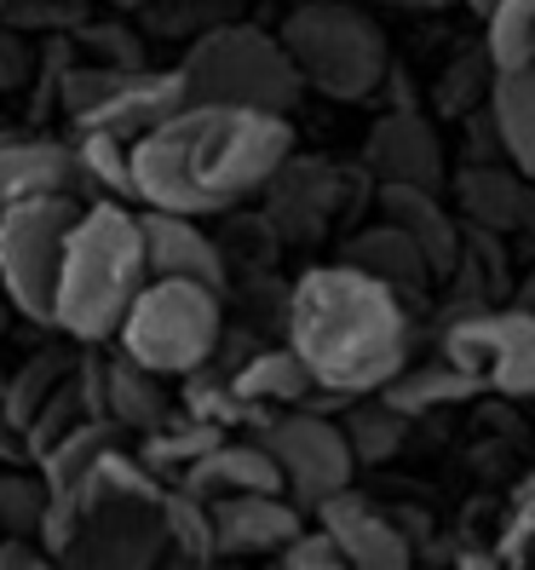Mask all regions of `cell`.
I'll list each match as a JSON object with an SVG mask.
<instances>
[{
    "label": "cell",
    "instance_id": "1",
    "mask_svg": "<svg viewBox=\"0 0 535 570\" xmlns=\"http://www.w3.org/2000/svg\"><path fill=\"white\" fill-rule=\"evenodd\" d=\"M288 145V116L242 105H179L145 139H132V203L190 219L237 214L283 167Z\"/></svg>",
    "mask_w": 535,
    "mask_h": 570
},
{
    "label": "cell",
    "instance_id": "2",
    "mask_svg": "<svg viewBox=\"0 0 535 570\" xmlns=\"http://www.w3.org/2000/svg\"><path fill=\"white\" fill-rule=\"evenodd\" d=\"M288 352L334 397H375L409 363L415 317L380 277L357 265H311L283 306Z\"/></svg>",
    "mask_w": 535,
    "mask_h": 570
},
{
    "label": "cell",
    "instance_id": "3",
    "mask_svg": "<svg viewBox=\"0 0 535 570\" xmlns=\"http://www.w3.org/2000/svg\"><path fill=\"white\" fill-rule=\"evenodd\" d=\"M145 237L139 214H127L116 196H98L92 208L76 214L70 237L58 254L52 277V328H63L81 346H105L121 312L132 306V294L145 288Z\"/></svg>",
    "mask_w": 535,
    "mask_h": 570
},
{
    "label": "cell",
    "instance_id": "4",
    "mask_svg": "<svg viewBox=\"0 0 535 570\" xmlns=\"http://www.w3.org/2000/svg\"><path fill=\"white\" fill-rule=\"evenodd\" d=\"M63 564H110V570H145L167 559V524H161V484L127 444H110L92 461V473L76 495V524L58 548Z\"/></svg>",
    "mask_w": 535,
    "mask_h": 570
},
{
    "label": "cell",
    "instance_id": "5",
    "mask_svg": "<svg viewBox=\"0 0 535 570\" xmlns=\"http://www.w3.org/2000/svg\"><path fill=\"white\" fill-rule=\"evenodd\" d=\"M174 70L185 81V105H242V110L294 116L299 92H306L283 41L242 18H225L202 36H190Z\"/></svg>",
    "mask_w": 535,
    "mask_h": 570
},
{
    "label": "cell",
    "instance_id": "6",
    "mask_svg": "<svg viewBox=\"0 0 535 570\" xmlns=\"http://www.w3.org/2000/svg\"><path fill=\"white\" fill-rule=\"evenodd\" d=\"M277 41H283L288 63L299 70V81L323 98H334V105L375 98L386 70H392L380 23L363 7H351V0H306V7H294L277 29Z\"/></svg>",
    "mask_w": 535,
    "mask_h": 570
},
{
    "label": "cell",
    "instance_id": "7",
    "mask_svg": "<svg viewBox=\"0 0 535 570\" xmlns=\"http://www.w3.org/2000/svg\"><path fill=\"white\" fill-rule=\"evenodd\" d=\"M110 341L156 375H190L225 341V294L190 277H145Z\"/></svg>",
    "mask_w": 535,
    "mask_h": 570
},
{
    "label": "cell",
    "instance_id": "8",
    "mask_svg": "<svg viewBox=\"0 0 535 570\" xmlns=\"http://www.w3.org/2000/svg\"><path fill=\"white\" fill-rule=\"evenodd\" d=\"M58 105L76 127L110 132V139H145L156 121H167L185 105L179 70H110V63H63L58 76Z\"/></svg>",
    "mask_w": 535,
    "mask_h": 570
},
{
    "label": "cell",
    "instance_id": "9",
    "mask_svg": "<svg viewBox=\"0 0 535 570\" xmlns=\"http://www.w3.org/2000/svg\"><path fill=\"white\" fill-rule=\"evenodd\" d=\"M81 203L76 190H41L0 214V294L29 323L52 328V277Z\"/></svg>",
    "mask_w": 535,
    "mask_h": 570
},
{
    "label": "cell",
    "instance_id": "10",
    "mask_svg": "<svg viewBox=\"0 0 535 570\" xmlns=\"http://www.w3.org/2000/svg\"><path fill=\"white\" fill-rule=\"evenodd\" d=\"M259 444H265V455L277 461L283 495L294 501L299 513H311L323 495L346 490L351 473H357V455L346 444L340 421H328L323 410L288 404L283 415H271V421L259 426Z\"/></svg>",
    "mask_w": 535,
    "mask_h": 570
},
{
    "label": "cell",
    "instance_id": "11",
    "mask_svg": "<svg viewBox=\"0 0 535 570\" xmlns=\"http://www.w3.org/2000/svg\"><path fill=\"white\" fill-rule=\"evenodd\" d=\"M444 357L501 397L535 392V317L529 312H466L444 328Z\"/></svg>",
    "mask_w": 535,
    "mask_h": 570
},
{
    "label": "cell",
    "instance_id": "12",
    "mask_svg": "<svg viewBox=\"0 0 535 570\" xmlns=\"http://www.w3.org/2000/svg\"><path fill=\"white\" fill-rule=\"evenodd\" d=\"M317 530H328V542L340 548V564L357 570H409L415 564V542L397 530L392 513H380L363 490H334L311 508Z\"/></svg>",
    "mask_w": 535,
    "mask_h": 570
},
{
    "label": "cell",
    "instance_id": "13",
    "mask_svg": "<svg viewBox=\"0 0 535 570\" xmlns=\"http://www.w3.org/2000/svg\"><path fill=\"white\" fill-rule=\"evenodd\" d=\"M363 174L375 185H426V190H444V139L420 110L397 105L386 110L369 139H363Z\"/></svg>",
    "mask_w": 535,
    "mask_h": 570
},
{
    "label": "cell",
    "instance_id": "14",
    "mask_svg": "<svg viewBox=\"0 0 535 570\" xmlns=\"http://www.w3.org/2000/svg\"><path fill=\"white\" fill-rule=\"evenodd\" d=\"M208 524H214V553L230 559V553H277L306 524V513L283 501V490H237L208 501Z\"/></svg>",
    "mask_w": 535,
    "mask_h": 570
},
{
    "label": "cell",
    "instance_id": "15",
    "mask_svg": "<svg viewBox=\"0 0 535 570\" xmlns=\"http://www.w3.org/2000/svg\"><path fill=\"white\" fill-rule=\"evenodd\" d=\"M139 237H145L150 277H190V283H208V288L225 294V283H230L225 248H219L190 214L145 208V214H139Z\"/></svg>",
    "mask_w": 535,
    "mask_h": 570
},
{
    "label": "cell",
    "instance_id": "16",
    "mask_svg": "<svg viewBox=\"0 0 535 570\" xmlns=\"http://www.w3.org/2000/svg\"><path fill=\"white\" fill-rule=\"evenodd\" d=\"M460 214L473 219L489 237H518L535 243V185L518 174V167H495V161H473L455 179Z\"/></svg>",
    "mask_w": 535,
    "mask_h": 570
},
{
    "label": "cell",
    "instance_id": "17",
    "mask_svg": "<svg viewBox=\"0 0 535 570\" xmlns=\"http://www.w3.org/2000/svg\"><path fill=\"white\" fill-rule=\"evenodd\" d=\"M265 190H277L271 196V230H283L294 243H311L323 230V219L334 214V203H340V174L328 161L283 156V167L265 179Z\"/></svg>",
    "mask_w": 535,
    "mask_h": 570
},
{
    "label": "cell",
    "instance_id": "18",
    "mask_svg": "<svg viewBox=\"0 0 535 570\" xmlns=\"http://www.w3.org/2000/svg\"><path fill=\"white\" fill-rule=\"evenodd\" d=\"M375 190H380V219H392L426 254L432 277L455 272V265H460V225L444 208V196L426 190V185H375Z\"/></svg>",
    "mask_w": 535,
    "mask_h": 570
},
{
    "label": "cell",
    "instance_id": "19",
    "mask_svg": "<svg viewBox=\"0 0 535 570\" xmlns=\"http://www.w3.org/2000/svg\"><path fill=\"white\" fill-rule=\"evenodd\" d=\"M340 259L357 265V272H369V277H380L397 299H420L426 283H432L426 254H420L392 219H375L369 230H357V237L340 248Z\"/></svg>",
    "mask_w": 535,
    "mask_h": 570
},
{
    "label": "cell",
    "instance_id": "20",
    "mask_svg": "<svg viewBox=\"0 0 535 570\" xmlns=\"http://www.w3.org/2000/svg\"><path fill=\"white\" fill-rule=\"evenodd\" d=\"M98 397H105V415L127 432H150L174 415V397L161 392V375L145 363H132L127 352L98 357Z\"/></svg>",
    "mask_w": 535,
    "mask_h": 570
},
{
    "label": "cell",
    "instance_id": "21",
    "mask_svg": "<svg viewBox=\"0 0 535 570\" xmlns=\"http://www.w3.org/2000/svg\"><path fill=\"white\" fill-rule=\"evenodd\" d=\"M179 479H185V490H190L196 501L237 495V490H283L277 461L265 455L259 439H254V444H230V439H219V444H208L202 455H196Z\"/></svg>",
    "mask_w": 535,
    "mask_h": 570
},
{
    "label": "cell",
    "instance_id": "22",
    "mask_svg": "<svg viewBox=\"0 0 535 570\" xmlns=\"http://www.w3.org/2000/svg\"><path fill=\"white\" fill-rule=\"evenodd\" d=\"M489 127L495 145L518 174H535V58L518 70H495L489 81Z\"/></svg>",
    "mask_w": 535,
    "mask_h": 570
},
{
    "label": "cell",
    "instance_id": "23",
    "mask_svg": "<svg viewBox=\"0 0 535 570\" xmlns=\"http://www.w3.org/2000/svg\"><path fill=\"white\" fill-rule=\"evenodd\" d=\"M76 185V161L70 145L52 139H0V214L23 196L41 190H70Z\"/></svg>",
    "mask_w": 535,
    "mask_h": 570
},
{
    "label": "cell",
    "instance_id": "24",
    "mask_svg": "<svg viewBox=\"0 0 535 570\" xmlns=\"http://www.w3.org/2000/svg\"><path fill=\"white\" fill-rule=\"evenodd\" d=\"M230 397L237 404H306V397L317 392V381L306 375V363H299L288 346H265V352H248L237 368L225 375Z\"/></svg>",
    "mask_w": 535,
    "mask_h": 570
},
{
    "label": "cell",
    "instance_id": "25",
    "mask_svg": "<svg viewBox=\"0 0 535 570\" xmlns=\"http://www.w3.org/2000/svg\"><path fill=\"white\" fill-rule=\"evenodd\" d=\"M478 392V381L466 375V368H455L449 357H438V363H426V368H397V375L375 392L380 404H392L397 415H426V410H444V404H466V397Z\"/></svg>",
    "mask_w": 535,
    "mask_h": 570
},
{
    "label": "cell",
    "instance_id": "26",
    "mask_svg": "<svg viewBox=\"0 0 535 570\" xmlns=\"http://www.w3.org/2000/svg\"><path fill=\"white\" fill-rule=\"evenodd\" d=\"M76 368V352H58V346H47V352H36V357H23V368H12V375H0V415H7V426L23 439V426H29V415L41 410V397L70 375Z\"/></svg>",
    "mask_w": 535,
    "mask_h": 570
},
{
    "label": "cell",
    "instance_id": "27",
    "mask_svg": "<svg viewBox=\"0 0 535 570\" xmlns=\"http://www.w3.org/2000/svg\"><path fill=\"white\" fill-rule=\"evenodd\" d=\"M70 161H76V179L98 185V196H116V203H132V145H127V139H110V132L76 127Z\"/></svg>",
    "mask_w": 535,
    "mask_h": 570
},
{
    "label": "cell",
    "instance_id": "28",
    "mask_svg": "<svg viewBox=\"0 0 535 570\" xmlns=\"http://www.w3.org/2000/svg\"><path fill=\"white\" fill-rule=\"evenodd\" d=\"M484 52L495 70H518L535 58V0H495L484 12Z\"/></svg>",
    "mask_w": 535,
    "mask_h": 570
},
{
    "label": "cell",
    "instance_id": "29",
    "mask_svg": "<svg viewBox=\"0 0 535 570\" xmlns=\"http://www.w3.org/2000/svg\"><path fill=\"white\" fill-rule=\"evenodd\" d=\"M161 524H167V553L214 564V524H208V501H196L190 490H161Z\"/></svg>",
    "mask_w": 535,
    "mask_h": 570
},
{
    "label": "cell",
    "instance_id": "30",
    "mask_svg": "<svg viewBox=\"0 0 535 570\" xmlns=\"http://www.w3.org/2000/svg\"><path fill=\"white\" fill-rule=\"evenodd\" d=\"M145 36L156 41H190L202 29L237 18V0H145Z\"/></svg>",
    "mask_w": 535,
    "mask_h": 570
},
{
    "label": "cell",
    "instance_id": "31",
    "mask_svg": "<svg viewBox=\"0 0 535 570\" xmlns=\"http://www.w3.org/2000/svg\"><path fill=\"white\" fill-rule=\"evenodd\" d=\"M346 444L357 461H392L397 450H404V432H409V415H397L392 404H357L346 421Z\"/></svg>",
    "mask_w": 535,
    "mask_h": 570
},
{
    "label": "cell",
    "instance_id": "32",
    "mask_svg": "<svg viewBox=\"0 0 535 570\" xmlns=\"http://www.w3.org/2000/svg\"><path fill=\"white\" fill-rule=\"evenodd\" d=\"M81 52H92V63H110V70H139L145 58V36L127 23H98V18H81L76 36H70Z\"/></svg>",
    "mask_w": 535,
    "mask_h": 570
},
{
    "label": "cell",
    "instance_id": "33",
    "mask_svg": "<svg viewBox=\"0 0 535 570\" xmlns=\"http://www.w3.org/2000/svg\"><path fill=\"white\" fill-rule=\"evenodd\" d=\"M47 490L36 473H0V535H36L41 542Z\"/></svg>",
    "mask_w": 535,
    "mask_h": 570
},
{
    "label": "cell",
    "instance_id": "34",
    "mask_svg": "<svg viewBox=\"0 0 535 570\" xmlns=\"http://www.w3.org/2000/svg\"><path fill=\"white\" fill-rule=\"evenodd\" d=\"M87 18V0H0V23H12L18 36H58Z\"/></svg>",
    "mask_w": 535,
    "mask_h": 570
},
{
    "label": "cell",
    "instance_id": "35",
    "mask_svg": "<svg viewBox=\"0 0 535 570\" xmlns=\"http://www.w3.org/2000/svg\"><path fill=\"white\" fill-rule=\"evenodd\" d=\"M277 559L288 570H334V564H340V548L328 542V530H306V524H299L288 542L277 548Z\"/></svg>",
    "mask_w": 535,
    "mask_h": 570
},
{
    "label": "cell",
    "instance_id": "36",
    "mask_svg": "<svg viewBox=\"0 0 535 570\" xmlns=\"http://www.w3.org/2000/svg\"><path fill=\"white\" fill-rule=\"evenodd\" d=\"M29 70H36V52H29V41L18 36L12 23H0V92L29 87Z\"/></svg>",
    "mask_w": 535,
    "mask_h": 570
},
{
    "label": "cell",
    "instance_id": "37",
    "mask_svg": "<svg viewBox=\"0 0 535 570\" xmlns=\"http://www.w3.org/2000/svg\"><path fill=\"white\" fill-rule=\"evenodd\" d=\"M36 535H0V570H41L52 564L47 548H29Z\"/></svg>",
    "mask_w": 535,
    "mask_h": 570
},
{
    "label": "cell",
    "instance_id": "38",
    "mask_svg": "<svg viewBox=\"0 0 535 570\" xmlns=\"http://www.w3.org/2000/svg\"><path fill=\"white\" fill-rule=\"evenodd\" d=\"M386 7H409V12L426 7V12H432V7H449V0H386Z\"/></svg>",
    "mask_w": 535,
    "mask_h": 570
},
{
    "label": "cell",
    "instance_id": "39",
    "mask_svg": "<svg viewBox=\"0 0 535 570\" xmlns=\"http://www.w3.org/2000/svg\"><path fill=\"white\" fill-rule=\"evenodd\" d=\"M460 7H466V12H473V18H484V12L495 7V0H460Z\"/></svg>",
    "mask_w": 535,
    "mask_h": 570
},
{
    "label": "cell",
    "instance_id": "40",
    "mask_svg": "<svg viewBox=\"0 0 535 570\" xmlns=\"http://www.w3.org/2000/svg\"><path fill=\"white\" fill-rule=\"evenodd\" d=\"M105 7H116V12H139L145 0H105Z\"/></svg>",
    "mask_w": 535,
    "mask_h": 570
},
{
    "label": "cell",
    "instance_id": "41",
    "mask_svg": "<svg viewBox=\"0 0 535 570\" xmlns=\"http://www.w3.org/2000/svg\"><path fill=\"white\" fill-rule=\"evenodd\" d=\"M7 317H12V312H7V299H0V334H7Z\"/></svg>",
    "mask_w": 535,
    "mask_h": 570
},
{
    "label": "cell",
    "instance_id": "42",
    "mask_svg": "<svg viewBox=\"0 0 535 570\" xmlns=\"http://www.w3.org/2000/svg\"><path fill=\"white\" fill-rule=\"evenodd\" d=\"M524 559H529V564H535V530H529V548H524Z\"/></svg>",
    "mask_w": 535,
    "mask_h": 570
}]
</instances>
